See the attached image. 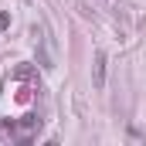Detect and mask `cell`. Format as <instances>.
Instances as JSON below:
<instances>
[{
    "label": "cell",
    "instance_id": "6da1fadb",
    "mask_svg": "<svg viewBox=\"0 0 146 146\" xmlns=\"http://www.w3.org/2000/svg\"><path fill=\"white\" fill-rule=\"evenodd\" d=\"M41 92H44V88H41V78L34 75V68L21 65L17 72L0 85V95L10 99V109H0V126H7V129L17 133V136H21V126L37 129L41 119L34 115V109H37Z\"/></svg>",
    "mask_w": 146,
    "mask_h": 146
},
{
    "label": "cell",
    "instance_id": "7a4b0ae2",
    "mask_svg": "<svg viewBox=\"0 0 146 146\" xmlns=\"http://www.w3.org/2000/svg\"><path fill=\"white\" fill-rule=\"evenodd\" d=\"M102 85H106V54L95 51V88H102Z\"/></svg>",
    "mask_w": 146,
    "mask_h": 146
},
{
    "label": "cell",
    "instance_id": "3957f363",
    "mask_svg": "<svg viewBox=\"0 0 146 146\" xmlns=\"http://www.w3.org/2000/svg\"><path fill=\"white\" fill-rule=\"evenodd\" d=\"M10 27V14H0V31H7Z\"/></svg>",
    "mask_w": 146,
    "mask_h": 146
}]
</instances>
